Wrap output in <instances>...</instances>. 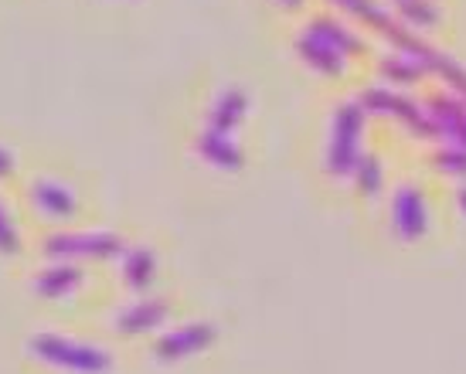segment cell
Here are the masks:
<instances>
[{"label":"cell","instance_id":"6da1fadb","mask_svg":"<svg viewBox=\"0 0 466 374\" xmlns=\"http://www.w3.org/2000/svg\"><path fill=\"white\" fill-rule=\"evenodd\" d=\"M27 350L38 358V361L52 364L58 371L68 374H109L113 371V358L109 350L72 340V337L58 334H35L27 340Z\"/></svg>","mask_w":466,"mask_h":374},{"label":"cell","instance_id":"7a4b0ae2","mask_svg":"<svg viewBox=\"0 0 466 374\" xmlns=\"http://www.w3.org/2000/svg\"><path fill=\"white\" fill-rule=\"evenodd\" d=\"M361 123H364V106L348 103L337 109L334 116V136H330V174H348L358 164V143H361Z\"/></svg>","mask_w":466,"mask_h":374},{"label":"cell","instance_id":"3957f363","mask_svg":"<svg viewBox=\"0 0 466 374\" xmlns=\"http://www.w3.org/2000/svg\"><path fill=\"white\" fill-rule=\"evenodd\" d=\"M45 252L55 258H109L123 252V238L113 232H68L52 235L45 242Z\"/></svg>","mask_w":466,"mask_h":374},{"label":"cell","instance_id":"277c9868","mask_svg":"<svg viewBox=\"0 0 466 374\" xmlns=\"http://www.w3.org/2000/svg\"><path fill=\"white\" fill-rule=\"evenodd\" d=\"M215 337H218L215 323H184V327H177V330H170V334L157 340L154 354L160 361H181V358H191L198 350H205L208 344H215Z\"/></svg>","mask_w":466,"mask_h":374},{"label":"cell","instance_id":"5b68a950","mask_svg":"<svg viewBox=\"0 0 466 374\" xmlns=\"http://www.w3.org/2000/svg\"><path fill=\"white\" fill-rule=\"evenodd\" d=\"M426 201H422V194L415 191V187H401L395 194V201H391V225H395V232L401 238H419V235L426 232Z\"/></svg>","mask_w":466,"mask_h":374},{"label":"cell","instance_id":"8992f818","mask_svg":"<svg viewBox=\"0 0 466 374\" xmlns=\"http://www.w3.org/2000/svg\"><path fill=\"white\" fill-rule=\"evenodd\" d=\"M31 197H35V205H38L41 215H48V218L66 221L78 211L76 194L58 181H35L31 184Z\"/></svg>","mask_w":466,"mask_h":374},{"label":"cell","instance_id":"52a82bcc","mask_svg":"<svg viewBox=\"0 0 466 374\" xmlns=\"http://www.w3.org/2000/svg\"><path fill=\"white\" fill-rule=\"evenodd\" d=\"M198 150L205 157L208 164H215L221 170H238L246 164V154H242V147L228 136V133H215V129H205L201 136H198Z\"/></svg>","mask_w":466,"mask_h":374},{"label":"cell","instance_id":"ba28073f","mask_svg":"<svg viewBox=\"0 0 466 374\" xmlns=\"http://www.w3.org/2000/svg\"><path fill=\"white\" fill-rule=\"evenodd\" d=\"M78 283H82V269H78L76 262L62 258L58 266H48V269L38 272V279H35V293L45 297V299H62V297H68Z\"/></svg>","mask_w":466,"mask_h":374},{"label":"cell","instance_id":"9c48e42d","mask_svg":"<svg viewBox=\"0 0 466 374\" xmlns=\"http://www.w3.org/2000/svg\"><path fill=\"white\" fill-rule=\"evenodd\" d=\"M246 109H248L246 92L225 89L218 99H215L211 113H208V129H215V133H228V136H232V129L246 119Z\"/></svg>","mask_w":466,"mask_h":374},{"label":"cell","instance_id":"30bf717a","mask_svg":"<svg viewBox=\"0 0 466 374\" xmlns=\"http://www.w3.org/2000/svg\"><path fill=\"white\" fill-rule=\"evenodd\" d=\"M167 310V299H143V303L119 313V334H147V330H154L157 323H164Z\"/></svg>","mask_w":466,"mask_h":374},{"label":"cell","instance_id":"8fae6325","mask_svg":"<svg viewBox=\"0 0 466 374\" xmlns=\"http://www.w3.org/2000/svg\"><path fill=\"white\" fill-rule=\"evenodd\" d=\"M299 55H303V62L313 65L317 72H324V76H337L340 68H344V55L337 52V48H330L324 38H317L313 31H307L303 38H299Z\"/></svg>","mask_w":466,"mask_h":374},{"label":"cell","instance_id":"7c38bea8","mask_svg":"<svg viewBox=\"0 0 466 374\" xmlns=\"http://www.w3.org/2000/svg\"><path fill=\"white\" fill-rule=\"evenodd\" d=\"M368 109H375V113H395V116H401V119H409L412 126H426V129H432L422 119V113L415 109L409 99H401V96H395V92H385V89H371V92H364V99H361Z\"/></svg>","mask_w":466,"mask_h":374},{"label":"cell","instance_id":"4fadbf2b","mask_svg":"<svg viewBox=\"0 0 466 374\" xmlns=\"http://www.w3.org/2000/svg\"><path fill=\"white\" fill-rule=\"evenodd\" d=\"M154 272H157V258L150 248H130L127 252V262H123V279L130 289H147L154 283Z\"/></svg>","mask_w":466,"mask_h":374},{"label":"cell","instance_id":"5bb4252c","mask_svg":"<svg viewBox=\"0 0 466 374\" xmlns=\"http://www.w3.org/2000/svg\"><path fill=\"white\" fill-rule=\"evenodd\" d=\"M432 116H436V129H446L460 147H466V109L453 99H432Z\"/></svg>","mask_w":466,"mask_h":374},{"label":"cell","instance_id":"9a60e30c","mask_svg":"<svg viewBox=\"0 0 466 374\" xmlns=\"http://www.w3.org/2000/svg\"><path fill=\"white\" fill-rule=\"evenodd\" d=\"M310 31L317 35V38H324L330 48H337L340 55H354V52H361V41L350 35L348 27H340L337 21H327V17H317L310 25Z\"/></svg>","mask_w":466,"mask_h":374},{"label":"cell","instance_id":"2e32d148","mask_svg":"<svg viewBox=\"0 0 466 374\" xmlns=\"http://www.w3.org/2000/svg\"><path fill=\"white\" fill-rule=\"evenodd\" d=\"M354 174H358V187H361L364 194H378V187H381V164H378L375 154L358 157Z\"/></svg>","mask_w":466,"mask_h":374},{"label":"cell","instance_id":"e0dca14e","mask_svg":"<svg viewBox=\"0 0 466 374\" xmlns=\"http://www.w3.org/2000/svg\"><path fill=\"white\" fill-rule=\"evenodd\" d=\"M21 248V242H17V228H14L11 215H7V207H4V201H0V256H14Z\"/></svg>","mask_w":466,"mask_h":374},{"label":"cell","instance_id":"ac0fdd59","mask_svg":"<svg viewBox=\"0 0 466 374\" xmlns=\"http://www.w3.org/2000/svg\"><path fill=\"white\" fill-rule=\"evenodd\" d=\"M399 7L405 17H412L415 25H432L436 21V7L429 0H399Z\"/></svg>","mask_w":466,"mask_h":374},{"label":"cell","instance_id":"d6986e66","mask_svg":"<svg viewBox=\"0 0 466 374\" xmlns=\"http://www.w3.org/2000/svg\"><path fill=\"white\" fill-rule=\"evenodd\" d=\"M436 164L442 170H453V174H466V147H446L436 154Z\"/></svg>","mask_w":466,"mask_h":374},{"label":"cell","instance_id":"ffe728a7","mask_svg":"<svg viewBox=\"0 0 466 374\" xmlns=\"http://www.w3.org/2000/svg\"><path fill=\"white\" fill-rule=\"evenodd\" d=\"M385 76H391L395 82H415V78H419V62L389 58V62H385Z\"/></svg>","mask_w":466,"mask_h":374},{"label":"cell","instance_id":"44dd1931","mask_svg":"<svg viewBox=\"0 0 466 374\" xmlns=\"http://www.w3.org/2000/svg\"><path fill=\"white\" fill-rule=\"evenodd\" d=\"M11 167H14V157L0 147V177H7V174H11Z\"/></svg>","mask_w":466,"mask_h":374},{"label":"cell","instance_id":"7402d4cb","mask_svg":"<svg viewBox=\"0 0 466 374\" xmlns=\"http://www.w3.org/2000/svg\"><path fill=\"white\" fill-rule=\"evenodd\" d=\"M460 205L466 207V187H463V191H460Z\"/></svg>","mask_w":466,"mask_h":374},{"label":"cell","instance_id":"603a6c76","mask_svg":"<svg viewBox=\"0 0 466 374\" xmlns=\"http://www.w3.org/2000/svg\"><path fill=\"white\" fill-rule=\"evenodd\" d=\"M283 4H299V0H283Z\"/></svg>","mask_w":466,"mask_h":374}]
</instances>
